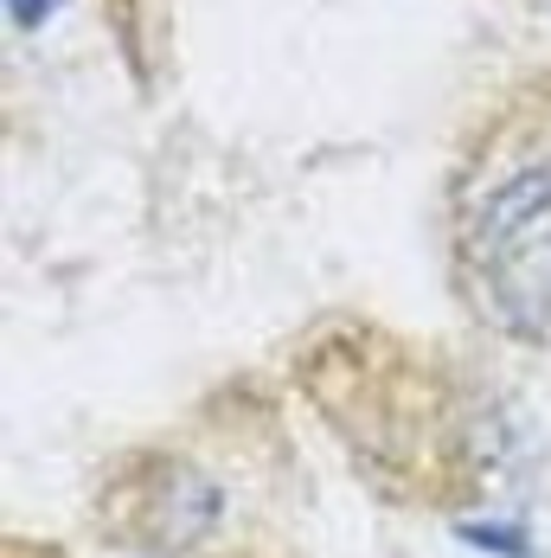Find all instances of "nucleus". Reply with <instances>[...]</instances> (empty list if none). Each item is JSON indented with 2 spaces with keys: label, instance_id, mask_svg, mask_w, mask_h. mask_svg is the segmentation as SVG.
Returning a JSON list of instances; mask_svg holds the SVG:
<instances>
[{
  "label": "nucleus",
  "instance_id": "1",
  "mask_svg": "<svg viewBox=\"0 0 551 558\" xmlns=\"http://www.w3.org/2000/svg\"><path fill=\"white\" fill-rule=\"evenodd\" d=\"M135 526H142V539L155 553H193L224 526V488L199 462L167 456L135 488Z\"/></svg>",
  "mask_w": 551,
  "mask_h": 558
},
{
  "label": "nucleus",
  "instance_id": "2",
  "mask_svg": "<svg viewBox=\"0 0 551 558\" xmlns=\"http://www.w3.org/2000/svg\"><path fill=\"white\" fill-rule=\"evenodd\" d=\"M488 277V315L506 335H546L551 328V238H526L506 257L481 264Z\"/></svg>",
  "mask_w": 551,
  "mask_h": 558
},
{
  "label": "nucleus",
  "instance_id": "3",
  "mask_svg": "<svg viewBox=\"0 0 551 558\" xmlns=\"http://www.w3.org/2000/svg\"><path fill=\"white\" fill-rule=\"evenodd\" d=\"M539 219H551V161L513 173L500 193L481 199V219H475V257H481V264L506 257L513 244L532 238V225Z\"/></svg>",
  "mask_w": 551,
  "mask_h": 558
},
{
  "label": "nucleus",
  "instance_id": "4",
  "mask_svg": "<svg viewBox=\"0 0 551 558\" xmlns=\"http://www.w3.org/2000/svg\"><path fill=\"white\" fill-rule=\"evenodd\" d=\"M58 7H64V0H7V20H13V26H39V20H52Z\"/></svg>",
  "mask_w": 551,
  "mask_h": 558
},
{
  "label": "nucleus",
  "instance_id": "5",
  "mask_svg": "<svg viewBox=\"0 0 551 558\" xmlns=\"http://www.w3.org/2000/svg\"><path fill=\"white\" fill-rule=\"evenodd\" d=\"M546 7H551V0H546Z\"/></svg>",
  "mask_w": 551,
  "mask_h": 558
}]
</instances>
